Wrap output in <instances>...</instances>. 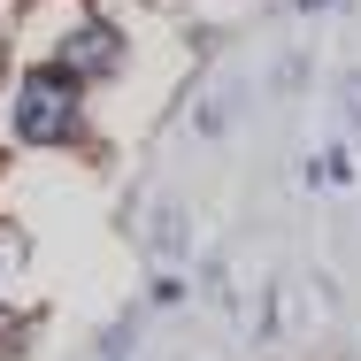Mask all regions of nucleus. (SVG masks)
Masks as SVG:
<instances>
[{
  "mask_svg": "<svg viewBox=\"0 0 361 361\" xmlns=\"http://www.w3.org/2000/svg\"><path fill=\"white\" fill-rule=\"evenodd\" d=\"M85 108H77V77L70 70H31L23 92H16V139L31 146H70Z\"/></svg>",
  "mask_w": 361,
  "mask_h": 361,
  "instance_id": "obj_1",
  "label": "nucleus"
},
{
  "mask_svg": "<svg viewBox=\"0 0 361 361\" xmlns=\"http://www.w3.org/2000/svg\"><path fill=\"white\" fill-rule=\"evenodd\" d=\"M62 54H70V62H62L70 77H116L123 70V31H116V23H85Z\"/></svg>",
  "mask_w": 361,
  "mask_h": 361,
  "instance_id": "obj_2",
  "label": "nucleus"
}]
</instances>
